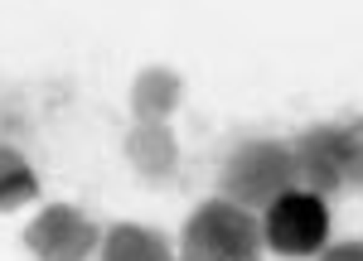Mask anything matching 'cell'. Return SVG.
I'll return each instance as SVG.
<instances>
[{
	"label": "cell",
	"instance_id": "6da1fadb",
	"mask_svg": "<svg viewBox=\"0 0 363 261\" xmlns=\"http://www.w3.org/2000/svg\"><path fill=\"white\" fill-rule=\"evenodd\" d=\"M262 247H267L262 218L223 194L199 203L174 242L179 261H262Z\"/></svg>",
	"mask_w": 363,
	"mask_h": 261
},
{
	"label": "cell",
	"instance_id": "9c48e42d",
	"mask_svg": "<svg viewBox=\"0 0 363 261\" xmlns=\"http://www.w3.org/2000/svg\"><path fill=\"white\" fill-rule=\"evenodd\" d=\"M34 194H39V179H34V170H29V160L15 150V145H0V213L25 208Z\"/></svg>",
	"mask_w": 363,
	"mask_h": 261
},
{
	"label": "cell",
	"instance_id": "7a4b0ae2",
	"mask_svg": "<svg viewBox=\"0 0 363 261\" xmlns=\"http://www.w3.org/2000/svg\"><path fill=\"white\" fill-rule=\"evenodd\" d=\"M291 189H301L291 141H242L228 155L223 179H218V194L233 199L238 208H252V213H267Z\"/></svg>",
	"mask_w": 363,
	"mask_h": 261
},
{
	"label": "cell",
	"instance_id": "5b68a950",
	"mask_svg": "<svg viewBox=\"0 0 363 261\" xmlns=\"http://www.w3.org/2000/svg\"><path fill=\"white\" fill-rule=\"evenodd\" d=\"M291 150H296V170H301V189H310V194H335V189H344L349 184V145H344V126H310V131H301L296 141H291Z\"/></svg>",
	"mask_w": 363,
	"mask_h": 261
},
{
	"label": "cell",
	"instance_id": "3957f363",
	"mask_svg": "<svg viewBox=\"0 0 363 261\" xmlns=\"http://www.w3.org/2000/svg\"><path fill=\"white\" fill-rule=\"evenodd\" d=\"M262 237L281 257H320L330 247V208L310 189H291L262 213Z\"/></svg>",
	"mask_w": 363,
	"mask_h": 261
},
{
	"label": "cell",
	"instance_id": "30bf717a",
	"mask_svg": "<svg viewBox=\"0 0 363 261\" xmlns=\"http://www.w3.org/2000/svg\"><path fill=\"white\" fill-rule=\"evenodd\" d=\"M344 145H349V189H363V116L344 121Z\"/></svg>",
	"mask_w": 363,
	"mask_h": 261
},
{
	"label": "cell",
	"instance_id": "277c9868",
	"mask_svg": "<svg viewBox=\"0 0 363 261\" xmlns=\"http://www.w3.org/2000/svg\"><path fill=\"white\" fill-rule=\"evenodd\" d=\"M25 247L34 261H87L102 252V228L73 203H49L29 218Z\"/></svg>",
	"mask_w": 363,
	"mask_h": 261
},
{
	"label": "cell",
	"instance_id": "52a82bcc",
	"mask_svg": "<svg viewBox=\"0 0 363 261\" xmlns=\"http://www.w3.org/2000/svg\"><path fill=\"white\" fill-rule=\"evenodd\" d=\"M126 102H131L136 121H169L174 107L184 102V78L174 68H140L136 78H131Z\"/></svg>",
	"mask_w": 363,
	"mask_h": 261
},
{
	"label": "cell",
	"instance_id": "8fae6325",
	"mask_svg": "<svg viewBox=\"0 0 363 261\" xmlns=\"http://www.w3.org/2000/svg\"><path fill=\"white\" fill-rule=\"evenodd\" d=\"M320 261H363V242H330Z\"/></svg>",
	"mask_w": 363,
	"mask_h": 261
},
{
	"label": "cell",
	"instance_id": "ba28073f",
	"mask_svg": "<svg viewBox=\"0 0 363 261\" xmlns=\"http://www.w3.org/2000/svg\"><path fill=\"white\" fill-rule=\"evenodd\" d=\"M102 261H179L174 242L145 223H116L102 232Z\"/></svg>",
	"mask_w": 363,
	"mask_h": 261
},
{
	"label": "cell",
	"instance_id": "8992f818",
	"mask_svg": "<svg viewBox=\"0 0 363 261\" xmlns=\"http://www.w3.org/2000/svg\"><path fill=\"white\" fill-rule=\"evenodd\" d=\"M126 160L140 179H165L179 165V141L169 131V121H131L126 131Z\"/></svg>",
	"mask_w": 363,
	"mask_h": 261
}]
</instances>
